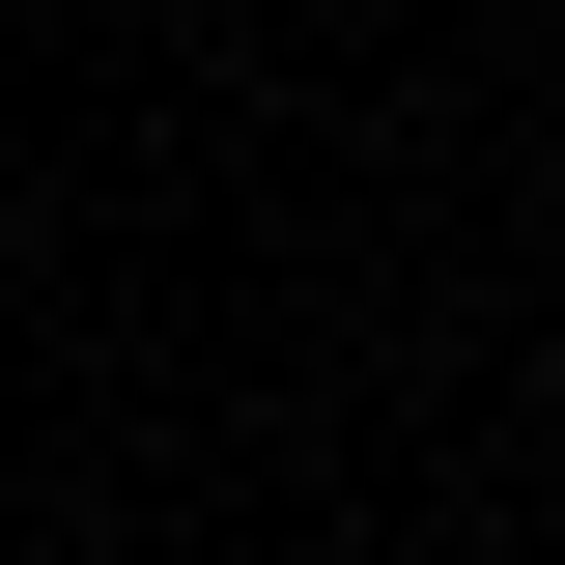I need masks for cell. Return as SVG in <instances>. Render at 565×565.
I'll use <instances>...</instances> for the list:
<instances>
[]
</instances>
